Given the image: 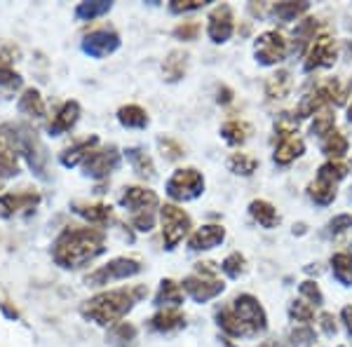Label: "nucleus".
Masks as SVG:
<instances>
[{"label": "nucleus", "instance_id": "1", "mask_svg": "<svg viewBox=\"0 0 352 347\" xmlns=\"http://www.w3.org/2000/svg\"><path fill=\"white\" fill-rule=\"evenodd\" d=\"M106 251V235L99 227H66L52 244V260L64 270L89 265Z\"/></svg>", "mask_w": 352, "mask_h": 347}, {"label": "nucleus", "instance_id": "2", "mask_svg": "<svg viewBox=\"0 0 352 347\" xmlns=\"http://www.w3.org/2000/svg\"><path fill=\"white\" fill-rule=\"evenodd\" d=\"M144 295H146V287L101 291L92 295L89 300H85L80 307V315L85 320L99 324V326H118Z\"/></svg>", "mask_w": 352, "mask_h": 347}, {"label": "nucleus", "instance_id": "3", "mask_svg": "<svg viewBox=\"0 0 352 347\" xmlns=\"http://www.w3.org/2000/svg\"><path fill=\"white\" fill-rule=\"evenodd\" d=\"M120 207L129 212V223L139 232H151L155 227V214L160 209V200L151 188L144 186H124L120 197Z\"/></svg>", "mask_w": 352, "mask_h": 347}, {"label": "nucleus", "instance_id": "4", "mask_svg": "<svg viewBox=\"0 0 352 347\" xmlns=\"http://www.w3.org/2000/svg\"><path fill=\"white\" fill-rule=\"evenodd\" d=\"M181 289H184V293H188L195 303L202 305V303H209V300L219 298V295L226 291V284L217 277L214 263H197V272L186 277V280L181 282Z\"/></svg>", "mask_w": 352, "mask_h": 347}, {"label": "nucleus", "instance_id": "5", "mask_svg": "<svg viewBox=\"0 0 352 347\" xmlns=\"http://www.w3.org/2000/svg\"><path fill=\"white\" fill-rule=\"evenodd\" d=\"M228 310L235 315V320L242 324L247 338L263 333L265 328H268V315H265L263 305H261V300L256 295H252V293L235 295L228 303Z\"/></svg>", "mask_w": 352, "mask_h": 347}, {"label": "nucleus", "instance_id": "6", "mask_svg": "<svg viewBox=\"0 0 352 347\" xmlns=\"http://www.w3.org/2000/svg\"><path fill=\"white\" fill-rule=\"evenodd\" d=\"M12 132L16 139V148H19V155L26 157L28 167L41 179H47V148L43 146L36 129L26 127V124H16V127H12Z\"/></svg>", "mask_w": 352, "mask_h": 347}, {"label": "nucleus", "instance_id": "7", "mask_svg": "<svg viewBox=\"0 0 352 347\" xmlns=\"http://www.w3.org/2000/svg\"><path fill=\"white\" fill-rule=\"evenodd\" d=\"M160 225H162V242L164 249H176L186 237H190L192 221L190 216L176 204H162L160 207Z\"/></svg>", "mask_w": 352, "mask_h": 347}, {"label": "nucleus", "instance_id": "8", "mask_svg": "<svg viewBox=\"0 0 352 347\" xmlns=\"http://www.w3.org/2000/svg\"><path fill=\"white\" fill-rule=\"evenodd\" d=\"M141 270H144V265H141L139 258L120 256V258H113L106 265H101V267H96L94 272H89V275L85 277V284H87V287H106V284L136 277Z\"/></svg>", "mask_w": 352, "mask_h": 347}, {"label": "nucleus", "instance_id": "9", "mask_svg": "<svg viewBox=\"0 0 352 347\" xmlns=\"http://www.w3.org/2000/svg\"><path fill=\"white\" fill-rule=\"evenodd\" d=\"M204 192V176L195 167L176 169L167 181V195L174 202H190L197 200Z\"/></svg>", "mask_w": 352, "mask_h": 347}, {"label": "nucleus", "instance_id": "10", "mask_svg": "<svg viewBox=\"0 0 352 347\" xmlns=\"http://www.w3.org/2000/svg\"><path fill=\"white\" fill-rule=\"evenodd\" d=\"M289 41L280 31H263L254 41V56L261 66H277L287 59Z\"/></svg>", "mask_w": 352, "mask_h": 347}, {"label": "nucleus", "instance_id": "11", "mask_svg": "<svg viewBox=\"0 0 352 347\" xmlns=\"http://www.w3.org/2000/svg\"><path fill=\"white\" fill-rule=\"evenodd\" d=\"M338 61V47L336 41L327 33L317 36L315 41L310 43V47L305 49L303 54V71L312 73V71H320V68H331Z\"/></svg>", "mask_w": 352, "mask_h": 347}, {"label": "nucleus", "instance_id": "12", "mask_svg": "<svg viewBox=\"0 0 352 347\" xmlns=\"http://www.w3.org/2000/svg\"><path fill=\"white\" fill-rule=\"evenodd\" d=\"M120 167V150L116 146H104L94 148L89 153V157L82 162V169L89 179H109V176Z\"/></svg>", "mask_w": 352, "mask_h": 347}, {"label": "nucleus", "instance_id": "13", "mask_svg": "<svg viewBox=\"0 0 352 347\" xmlns=\"http://www.w3.org/2000/svg\"><path fill=\"white\" fill-rule=\"evenodd\" d=\"M80 47L92 59H104V56H111L113 52L120 49V36L113 28H96V31H89L82 38Z\"/></svg>", "mask_w": 352, "mask_h": 347}, {"label": "nucleus", "instance_id": "14", "mask_svg": "<svg viewBox=\"0 0 352 347\" xmlns=\"http://www.w3.org/2000/svg\"><path fill=\"white\" fill-rule=\"evenodd\" d=\"M235 33V16L230 5H217L207 16V36L214 45L228 43Z\"/></svg>", "mask_w": 352, "mask_h": 347}, {"label": "nucleus", "instance_id": "15", "mask_svg": "<svg viewBox=\"0 0 352 347\" xmlns=\"http://www.w3.org/2000/svg\"><path fill=\"white\" fill-rule=\"evenodd\" d=\"M41 204V192L36 190H16V192H5L0 195V214L12 219V216H24L36 212V207Z\"/></svg>", "mask_w": 352, "mask_h": 347}, {"label": "nucleus", "instance_id": "16", "mask_svg": "<svg viewBox=\"0 0 352 347\" xmlns=\"http://www.w3.org/2000/svg\"><path fill=\"white\" fill-rule=\"evenodd\" d=\"M19 174V148L12 132V124H0V176Z\"/></svg>", "mask_w": 352, "mask_h": 347}, {"label": "nucleus", "instance_id": "17", "mask_svg": "<svg viewBox=\"0 0 352 347\" xmlns=\"http://www.w3.org/2000/svg\"><path fill=\"white\" fill-rule=\"evenodd\" d=\"M223 242H226V227L217 225V223H209V225H202L190 232L188 249L190 251H212V249L221 247Z\"/></svg>", "mask_w": 352, "mask_h": 347}, {"label": "nucleus", "instance_id": "18", "mask_svg": "<svg viewBox=\"0 0 352 347\" xmlns=\"http://www.w3.org/2000/svg\"><path fill=\"white\" fill-rule=\"evenodd\" d=\"M305 153V141L296 134H285L277 136V146L272 153V162L280 164V167H289L292 162H296L300 155Z\"/></svg>", "mask_w": 352, "mask_h": 347}, {"label": "nucleus", "instance_id": "19", "mask_svg": "<svg viewBox=\"0 0 352 347\" xmlns=\"http://www.w3.org/2000/svg\"><path fill=\"white\" fill-rule=\"evenodd\" d=\"M78 120H80V104H78V101H64V104L56 108L47 129L52 136H61V134L71 132Z\"/></svg>", "mask_w": 352, "mask_h": 347}, {"label": "nucleus", "instance_id": "20", "mask_svg": "<svg viewBox=\"0 0 352 347\" xmlns=\"http://www.w3.org/2000/svg\"><path fill=\"white\" fill-rule=\"evenodd\" d=\"M148 326L155 333H174L186 326V315L181 310H176V307H164V310L155 312L151 317Z\"/></svg>", "mask_w": 352, "mask_h": 347}, {"label": "nucleus", "instance_id": "21", "mask_svg": "<svg viewBox=\"0 0 352 347\" xmlns=\"http://www.w3.org/2000/svg\"><path fill=\"white\" fill-rule=\"evenodd\" d=\"M188 61L190 54L186 49H172L162 61V73L167 82H179L184 80V76L188 73Z\"/></svg>", "mask_w": 352, "mask_h": 347}, {"label": "nucleus", "instance_id": "22", "mask_svg": "<svg viewBox=\"0 0 352 347\" xmlns=\"http://www.w3.org/2000/svg\"><path fill=\"white\" fill-rule=\"evenodd\" d=\"M73 212H76L80 219H85L92 225H106L113 219V207L111 204H101V202H76L73 204Z\"/></svg>", "mask_w": 352, "mask_h": 347}, {"label": "nucleus", "instance_id": "23", "mask_svg": "<svg viewBox=\"0 0 352 347\" xmlns=\"http://www.w3.org/2000/svg\"><path fill=\"white\" fill-rule=\"evenodd\" d=\"M96 146H99V139H96V136H89V139L78 141V144L68 146L66 150L61 153L59 162L64 164V167H78V164H82L85 160H87L89 153H92Z\"/></svg>", "mask_w": 352, "mask_h": 347}, {"label": "nucleus", "instance_id": "24", "mask_svg": "<svg viewBox=\"0 0 352 347\" xmlns=\"http://www.w3.org/2000/svg\"><path fill=\"white\" fill-rule=\"evenodd\" d=\"M317 38V19L312 16H305L303 21L296 24V31H294V41H292V47L289 52L292 54H305V49L310 47V43Z\"/></svg>", "mask_w": 352, "mask_h": 347}, {"label": "nucleus", "instance_id": "25", "mask_svg": "<svg viewBox=\"0 0 352 347\" xmlns=\"http://www.w3.org/2000/svg\"><path fill=\"white\" fill-rule=\"evenodd\" d=\"M292 87H294L292 71L280 68V71H275L268 80H265V96L272 99V101L285 99V96H289V92H292Z\"/></svg>", "mask_w": 352, "mask_h": 347}, {"label": "nucleus", "instance_id": "26", "mask_svg": "<svg viewBox=\"0 0 352 347\" xmlns=\"http://www.w3.org/2000/svg\"><path fill=\"white\" fill-rule=\"evenodd\" d=\"M184 289H181L179 282L174 280H162L160 287H157V293H155V305L160 307H176L179 310L181 305H184Z\"/></svg>", "mask_w": 352, "mask_h": 347}, {"label": "nucleus", "instance_id": "27", "mask_svg": "<svg viewBox=\"0 0 352 347\" xmlns=\"http://www.w3.org/2000/svg\"><path fill=\"white\" fill-rule=\"evenodd\" d=\"M249 216L265 230H272V227L280 225V214L268 200H254L249 204Z\"/></svg>", "mask_w": 352, "mask_h": 347}, {"label": "nucleus", "instance_id": "28", "mask_svg": "<svg viewBox=\"0 0 352 347\" xmlns=\"http://www.w3.org/2000/svg\"><path fill=\"white\" fill-rule=\"evenodd\" d=\"M124 155H127V162L132 164V169L139 176H144V179H155L157 172H155V164H153L151 160V155L144 150V148H139V146H134V148H127L124 150Z\"/></svg>", "mask_w": 352, "mask_h": 347}, {"label": "nucleus", "instance_id": "29", "mask_svg": "<svg viewBox=\"0 0 352 347\" xmlns=\"http://www.w3.org/2000/svg\"><path fill=\"white\" fill-rule=\"evenodd\" d=\"M270 12L275 19L285 21V24H289V21H298L300 16H305L310 12V3H305V0H300V3H294V0H285V3H275L270 8Z\"/></svg>", "mask_w": 352, "mask_h": 347}, {"label": "nucleus", "instance_id": "30", "mask_svg": "<svg viewBox=\"0 0 352 347\" xmlns=\"http://www.w3.org/2000/svg\"><path fill=\"white\" fill-rule=\"evenodd\" d=\"M118 122H120L122 127H127V129H146V127H148V122H151V117L141 106L127 104V106L118 108Z\"/></svg>", "mask_w": 352, "mask_h": 347}, {"label": "nucleus", "instance_id": "31", "mask_svg": "<svg viewBox=\"0 0 352 347\" xmlns=\"http://www.w3.org/2000/svg\"><path fill=\"white\" fill-rule=\"evenodd\" d=\"M21 87V76L14 71L12 56L0 52V92L12 94Z\"/></svg>", "mask_w": 352, "mask_h": 347}, {"label": "nucleus", "instance_id": "32", "mask_svg": "<svg viewBox=\"0 0 352 347\" xmlns=\"http://www.w3.org/2000/svg\"><path fill=\"white\" fill-rule=\"evenodd\" d=\"M348 150H350V141L340 132H336V129L322 139V153H324L331 162H340L348 155Z\"/></svg>", "mask_w": 352, "mask_h": 347}, {"label": "nucleus", "instance_id": "33", "mask_svg": "<svg viewBox=\"0 0 352 347\" xmlns=\"http://www.w3.org/2000/svg\"><path fill=\"white\" fill-rule=\"evenodd\" d=\"M19 113H24L28 117H45L47 108H45L43 94L36 87L24 89V94L19 96Z\"/></svg>", "mask_w": 352, "mask_h": 347}, {"label": "nucleus", "instance_id": "34", "mask_svg": "<svg viewBox=\"0 0 352 347\" xmlns=\"http://www.w3.org/2000/svg\"><path fill=\"white\" fill-rule=\"evenodd\" d=\"M221 136L228 146H242L252 136V124L244 120H228L221 127Z\"/></svg>", "mask_w": 352, "mask_h": 347}, {"label": "nucleus", "instance_id": "35", "mask_svg": "<svg viewBox=\"0 0 352 347\" xmlns=\"http://www.w3.org/2000/svg\"><path fill=\"white\" fill-rule=\"evenodd\" d=\"M338 186L329 183V181H322V179H315L312 183L308 186V197L315 204H320V207H329L333 200H336Z\"/></svg>", "mask_w": 352, "mask_h": 347}, {"label": "nucleus", "instance_id": "36", "mask_svg": "<svg viewBox=\"0 0 352 347\" xmlns=\"http://www.w3.org/2000/svg\"><path fill=\"white\" fill-rule=\"evenodd\" d=\"M329 263H331V272L336 282L343 284V287H352V256L348 251L333 254Z\"/></svg>", "mask_w": 352, "mask_h": 347}, {"label": "nucleus", "instance_id": "37", "mask_svg": "<svg viewBox=\"0 0 352 347\" xmlns=\"http://www.w3.org/2000/svg\"><path fill=\"white\" fill-rule=\"evenodd\" d=\"M113 10V3H109V0H85V3H80L76 8V16L80 21H94L99 19V16L109 14Z\"/></svg>", "mask_w": 352, "mask_h": 347}, {"label": "nucleus", "instance_id": "38", "mask_svg": "<svg viewBox=\"0 0 352 347\" xmlns=\"http://www.w3.org/2000/svg\"><path fill=\"white\" fill-rule=\"evenodd\" d=\"M315 120H312L310 124V134L312 136H320V139H324V136H329L336 129V115H333L331 108H322L320 113H315Z\"/></svg>", "mask_w": 352, "mask_h": 347}, {"label": "nucleus", "instance_id": "39", "mask_svg": "<svg viewBox=\"0 0 352 347\" xmlns=\"http://www.w3.org/2000/svg\"><path fill=\"white\" fill-rule=\"evenodd\" d=\"M228 169L235 176H252L258 169V160L249 153H232L228 157Z\"/></svg>", "mask_w": 352, "mask_h": 347}, {"label": "nucleus", "instance_id": "40", "mask_svg": "<svg viewBox=\"0 0 352 347\" xmlns=\"http://www.w3.org/2000/svg\"><path fill=\"white\" fill-rule=\"evenodd\" d=\"M348 164H343V162H331V160H327L324 164H322L320 169H317V176L315 179H322V181H329V183H333V186H338L340 181L348 176Z\"/></svg>", "mask_w": 352, "mask_h": 347}, {"label": "nucleus", "instance_id": "41", "mask_svg": "<svg viewBox=\"0 0 352 347\" xmlns=\"http://www.w3.org/2000/svg\"><path fill=\"white\" fill-rule=\"evenodd\" d=\"M317 340V331L310 324H296V326L289 331V345L292 347H312Z\"/></svg>", "mask_w": 352, "mask_h": 347}, {"label": "nucleus", "instance_id": "42", "mask_svg": "<svg viewBox=\"0 0 352 347\" xmlns=\"http://www.w3.org/2000/svg\"><path fill=\"white\" fill-rule=\"evenodd\" d=\"M221 270H223V275L230 277V280H240L244 272H247V258H244V254L240 251H232L223 258Z\"/></svg>", "mask_w": 352, "mask_h": 347}, {"label": "nucleus", "instance_id": "43", "mask_svg": "<svg viewBox=\"0 0 352 347\" xmlns=\"http://www.w3.org/2000/svg\"><path fill=\"white\" fill-rule=\"evenodd\" d=\"M287 315L292 322H298V324H310L312 320H315V307H312L310 303H305L303 298L298 300H292L287 307Z\"/></svg>", "mask_w": 352, "mask_h": 347}, {"label": "nucleus", "instance_id": "44", "mask_svg": "<svg viewBox=\"0 0 352 347\" xmlns=\"http://www.w3.org/2000/svg\"><path fill=\"white\" fill-rule=\"evenodd\" d=\"M298 293H300V298H303L305 303H310L312 307L324 305V293H322V289H320V284H317V282H312V280L300 282Z\"/></svg>", "mask_w": 352, "mask_h": 347}, {"label": "nucleus", "instance_id": "45", "mask_svg": "<svg viewBox=\"0 0 352 347\" xmlns=\"http://www.w3.org/2000/svg\"><path fill=\"white\" fill-rule=\"evenodd\" d=\"M157 148H160L164 160H169V162H176L186 155L184 146H181L176 139H172V136H160V139H157Z\"/></svg>", "mask_w": 352, "mask_h": 347}, {"label": "nucleus", "instance_id": "46", "mask_svg": "<svg viewBox=\"0 0 352 347\" xmlns=\"http://www.w3.org/2000/svg\"><path fill=\"white\" fill-rule=\"evenodd\" d=\"M134 340H136V328L132 324L120 322L118 326H113V331H111L113 345H127V343H134Z\"/></svg>", "mask_w": 352, "mask_h": 347}, {"label": "nucleus", "instance_id": "47", "mask_svg": "<svg viewBox=\"0 0 352 347\" xmlns=\"http://www.w3.org/2000/svg\"><path fill=\"white\" fill-rule=\"evenodd\" d=\"M197 36H200V24H197V21H181V24L174 28L176 41L190 43V41H195Z\"/></svg>", "mask_w": 352, "mask_h": 347}, {"label": "nucleus", "instance_id": "48", "mask_svg": "<svg viewBox=\"0 0 352 347\" xmlns=\"http://www.w3.org/2000/svg\"><path fill=\"white\" fill-rule=\"evenodd\" d=\"M209 0H172L169 3V12L174 14H186V12H195V10H202Z\"/></svg>", "mask_w": 352, "mask_h": 347}, {"label": "nucleus", "instance_id": "49", "mask_svg": "<svg viewBox=\"0 0 352 347\" xmlns=\"http://www.w3.org/2000/svg\"><path fill=\"white\" fill-rule=\"evenodd\" d=\"M350 227H352V216L350 214H338L327 223V232L329 235H343V232L350 230Z\"/></svg>", "mask_w": 352, "mask_h": 347}, {"label": "nucleus", "instance_id": "50", "mask_svg": "<svg viewBox=\"0 0 352 347\" xmlns=\"http://www.w3.org/2000/svg\"><path fill=\"white\" fill-rule=\"evenodd\" d=\"M317 320H320V328L324 331V335H329V338H331V335H336L338 324H336V317H333L331 312H322Z\"/></svg>", "mask_w": 352, "mask_h": 347}, {"label": "nucleus", "instance_id": "51", "mask_svg": "<svg viewBox=\"0 0 352 347\" xmlns=\"http://www.w3.org/2000/svg\"><path fill=\"white\" fill-rule=\"evenodd\" d=\"M340 322H343L345 331H348L352 338V305H345L343 310H340Z\"/></svg>", "mask_w": 352, "mask_h": 347}, {"label": "nucleus", "instance_id": "52", "mask_svg": "<svg viewBox=\"0 0 352 347\" xmlns=\"http://www.w3.org/2000/svg\"><path fill=\"white\" fill-rule=\"evenodd\" d=\"M217 101H219V104H230V101H232V89L230 87H226V85H221V87L217 89Z\"/></svg>", "mask_w": 352, "mask_h": 347}, {"label": "nucleus", "instance_id": "53", "mask_svg": "<svg viewBox=\"0 0 352 347\" xmlns=\"http://www.w3.org/2000/svg\"><path fill=\"white\" fill-rule=\"evenodd\" d=\"M258 347H287V345L277 343V340H265V343H261Z\"/></svg>", "mask_w": 352, "mask_h": 347}, {"label": "nucleus", "instance_id": "54", "mask_svg": "<svg viewBox=\"0 0 352 347\" xmlns=\"http://www.w3.org/2000/svg\"><path fill=\"white\" fill-rule=\"evenodd\" d=\"M348 120H350V124H352V101L348 104Z\"/></svg>", "mask_w": 352, "mask_h": 347}, {"label": "nucleus", "instance_id": "55", "mask_svg": "<svg viewBox=\"0 0 352 347\" xmlns=\"http://www.w3.org/2000/svg\"><path fill=\"white\" fill-rule=\"evenodd\" d=\"M350 92H352V80H350Z\"/></svg>", "mask_w": 352, "mask_h": 347}, {"label": "nucleus", "instance_id": "56", "mask_svg": "<svg viewBox=\"0 0 352 347\" xmlns=\"http://www.w3.org/2000/svg\"><path fill=\"white\" fill-rule=\"evenodd\" d=\"M350 247H352V244H350ZM348 254H350V256H352V249H350V251H348Z\"/></svg>", "mask_w": 352, "mask_h": 347}, {"label": "nucleus", "instance_id": "57", "mask_svg": "<svg viewBox=\"0 0 352 347\" xmlns=\"http://www.w3.org/2000/svg\"><path fill=\"white\" fill-rule=\"evenodd\" d=\"M350 200H352V190H350Z\"/></svg>", "mask_w": 352, "mask_h": 347}, {"label": "nucleus", "instance_id": "58", "mask_svg": "<svg viewBox=\"0 0 352 347\" xmlns=\"http://www.w3.org/2000/svg\"><path fill=\"white\" fill-rule=\"evenodd\" d=\"M338 347H345V345H338Z\"/></svg>", "mask_w": 352, "mask_h": 347}]
</instances>
